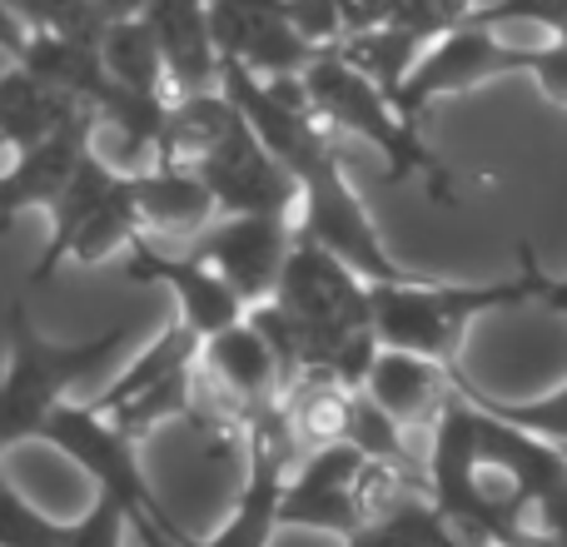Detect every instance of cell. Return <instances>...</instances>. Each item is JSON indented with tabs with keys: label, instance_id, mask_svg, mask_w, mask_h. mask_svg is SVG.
Listing matches in <instances>:
<instances>
[{
	"label": "cell",
	"instance_id": "6da1fadb",
	"mask_svg": "<svg viewBox=\"0 0 567 547\" xmlns=\"http://www.w3.org/2000/svg\"><path fill=\"white\" fill-rule=\"evenodd\" d=\"M518 265L523 274L508 283H433V279L373 283V339L383 349H409V353H423V359L453 363L478 313L548 293L553 279H543L528 245L518 249Z\"/></svg>",
	"mask_w": 567,
	"mask_h": 547
},
{
	"label": "cell",
	"instance_id": "7a4b0ae2",
	"mask_svg": "<svg viewBox=\"0 0 567 547\" xmlns=\"http://www.w3.org/2000/svg\"><path fill=\"white\" fill-rule=\"evenodd\" d=\"M299 85L309 110L333 130V135H353L363 145H373L389 159V179H409L419 175L429 185L433 199L453 205V175L419 135V120H409L353 60H343L339 50H319L309 65L299 70Z\"/></svg>",
	"mask_w": 567,
	"mask_h": 547
},
{
	"label": "cell",
	"instance_id": "3957f363",
	"mask_svg": "<svg viewBox=\"0 0 567 547\" xmlns=\"http://www.w3.org/2000/svg\"><path fill=\"white\" fill-rule=\"evenodd\" d=\"M538 40H553L533 25H483V20H458L443 35H433L423 45V55L413 60L409 80L399 90V110L409 120H419L433 100L463 95V90L483 85L498 75H523L528 70V50Z\"/></svg>",
	"mask_w": 567,
	"mask_h": 547
},
{
	"label": "cell",
	"instance_id": "277c9868",
	"mask_svg": "<svg viewBox=\"0 0 567 547\" xmlns=\"http://www.w3.org/2000/svg\"><path fill=\"white\" fill-rule=\"evenodd\" d=\"M293 225H299L303 239H313V245L329 249L333 259H343L359 279H369V283L413 279V274L383 249L359 189L343 175V155L323 159V165H313L309 175L299 179V215H293Z\"/></svg>",
	"mask_w": 567,
	"mask_h": 547
},
{
	"label": "cell",
	"instance_id": "5b68a950",
	"mask_svg": "<svg viewBox=\"0 0 567 547\" xmlns=\"http://www.w3.org/2000/svg\"><path fill=\"white\" fill-rule=\"evenodd\" d=\"M189 169L205 179L219 215H299V185H293L289 169L255 140L245 115L229 120L215 135V145Z\"/></svg>",
	"mask_w": 567,
	"mask_h": 547
},
{
	"label": "cell",
	"instance_id": "8992f818",
	"mask_svg": "<svg viewBox=\"0 0 567 547\" xmlns=\"http://www.w3.org/2000/svg\"><path fill=\"white\" fill-rule=\"evenodd\" d=\"M40 438L55 443L100 493H115L125 508H155V488H150V473L140 468V443L125 438L95 403L65 399L55 403V413L45 419Z\"/></svg>",
	"mask_w": 567,
	"mask_h": 547
},
{
	"label": "cell",
	"instance_id": "52a82bcc",
	"mask_svg": "<svg viewBox=\"0 0 567 547\" xmlns=\"http://www.w3.org/2000/svg\"><path fill=\"white\" fill-rule=\"evenodd\" d=\"M293 235V215H215L185 249L205 259L245 303H259L275 293Z\"/></svg>",
	"mask_w": 567,
	"mask_h": 547
},
{
	"label": "cell",
	"instance_id": "ba28073f",
	"mask_svg": "<svg viewBox=\"0 0 567 547\" xmlns=\"http://www.w3.org/2000/svg\"><path fill=\"white\" fill-rule=\"evenodd\" d=\"M363 453L353 443H329V448H309L293 458L289 478H284L279 498V528H309V533H333V538H353L363 528L359 518V483Z\"/></svg>",
	"mask_w": 567,
	"mask_h": 547
},
{
	"label": "cell",
	"instance_id": "9c48e42d",
	"mask_svg": "<svg viewBox=\"0 0 567 547\" xmlns=\"http://www.w3.org/2000/svg\"><path fill=\"white\" fill-rule=\"evenodd\" d=\"M130 274L165 283V289L175 293V319L185 323L195 339H209V333L229 329V323H239L249 309L205 259H195L189 249L155 245V239H145V235L130 245Z\"/></svg>",
	"mask_w": 567,
	"mask_h": 547
},
{
	"label": "cell",
	"instance_id": "30bf717a",
	"mask_svg": "<svg viewBox=\"0 0 567 547\" xmlns=\"http://www.w3.org/2000/svg\"><path fill=\"white\" fill-rule=\"evenodd\" d=\"M130 199H135L140 235L169 249H185L219 215L205 179L189 165H175V159H155L150 169L130 175Z\"/></svg>",
	"mask_w": 567,
	"mask_h": 547
},
{
	"label": "cell",
	"instance_id": "8fae6325",
	"mask_svg": "<svg viewBox=\"0 0 567 547\" xmlns=\"http://www.w3.org/2000/svg\"><path fill=\"white\" fill-rule=\"evenodd\" d=\"M363 393L399 429H409L419 443H429L433 419L443 413V403L453 393V363L423 359V353H409V349H383L379 343V353L369 363V379H363Z\"/></svg>",
	"mask_w": 567,
	"mask_h": 547
},
{
	"label": "cell",
	"instance_id": "7c38bea8",
	"mask_svg": "<svg viewBox=\"0 0 567 547\" xmlns=\"http://www.w3.org/2000/svg\"><path fill=\"white\" fill-rule=\"evenodd\" d=\"M135 16L145 20L159 45L169 100L219 85V50H215V35H209V0H145Z\"/></svg>",
	"mask_w": 567,
	"mask_h": 547
},
{
	"label": "cell",
	"instance_id": "4fadbf2b",
	"mask_svg": "<svg viewBox=\"0 0 567 547\" xmlns=\"http://www.w3.org/2000/svg\"><path fill=\"white\" fill-rule=\"evenodd\" d=\"M100 65L115 85L125 90H145V95H169L165 85V60L159 45L150 35V25L140 16H115L100 30Z\"/></svg>",
	"mask_w": 567,
	"mask_h": 547
},
{
	"label": "cell",
	"instance_id": "5bb4252c",
	"mask_svg": "<svg viewBox=\"0 0 567 547\" xmlns=\"http://www.w3.org/2000/svg\"><path fill=\"white\" fill-rule=\"evenodd\" d=\"M343 547H468V543L449 528V518L429 498H413L389 518L363 523L353 538H343Z\"/></svg>",
	"mask_w": 567,
	"mask_h": 547
},
{
	"label": "cell",
	"instance_id": "9a60e30c",
	"mask_svg": "<svg viewBox=\"0 0 567 547\" xmlns=\"http://www.w3.org/2000/svg\"><path fill=\"white\" fill-rule=\"evenodd\" d=\"M453 383H458V393L473 403V409L493 413V419L513 423V429L533 433V438H543V443H558V448H567V383H563V389H553L548 399H538V403H503V399H493V393L473 389L458 369H453Z\"/></svg>",
	"mask_w": 567,
	"mask_h": 547
},
{
	"label": "cell",
	"instance_id": "2e32d148",
	"mask_svg": "<svg viewBox=\"0 0 567 547\" xmlns=\"http://www.w3.org/2000/svg\"><path fill=\"white\" fill-rule=\"evenodd\" d=\"M65 523L25 498L16 483L0 473V547H60Z\"/></svg>",
	"mask_w": 567,
	"mask_h": 547
},
{
	"label": "cell",
	"instance_id": "e0dca14e",
	"mask_svg": "<svg viewBox=\"0 0 567 547\" xmlns=\"http://www.w3.org/2000/svg\"><path fill=\"white\" fill-rule=\"evenodd\" d=\"M60 547H130V508L115 493H95V503L65 523Z\"/></svg>",
	"mask_w": 567,
	"mask_h": 547
},
{
	"label": "cell",
	"instance_id": "ac0fdd59",
	"mask_svg": "<svg viewBox=\"0 0 567 547\" xmlns=\"http://www.w3.org/2000/svg\"><path fill=\"white\" fill-rule=\"evenodd\" d=\"M284 20H289L313 50H329L349 35V20H343L339 0H284Z\"/></svg>",
	"mask_w": 567,
	"mask_h": 547
},
{
	"label": "cell",
	"instance_id": "d6986e66",
	"mask_svg": "<svg viewBox=\"0 0 567 547\" xmlns=\"http://www.w3.org/2000/svg\"><path fill=\"white\" fill-rule=\"evenodd\" d=\"M523 75H533L543 85V95L567 110V40H538L528 50V70Z\"/></svg>",
	"mask_w": 567,
	"mask_h": 547
},
{
	"label": "cell",
	"instance_id": "ffe728a7",
	"mask_svg": "<svg viewBox=\"0 0 567 547\" xmlns=\"http://www.w3.org/2000/svg\"><path fill=\"white\" fill-rule=\"evenodd\" d=\"M0 45H10V50L25 45V25L16 20V10H10L6 0H0Z\"/></svg>",
	"mask_w": 567,
	"mask_h": 547
},
{
	"label": "cell",
	"instance_id": "44dd1931",
	"mask_svg": "<svg viewBox=\"0 0 567 547\" xmlns=\"http://www.w3.org/2000/svg\"><path fill=\"white\" fill-rule=\"evenodd\" d=\"M493 547H567V543L548 538V533H518V538H508V543H493Z\"/></svg>",
	"mask_w": 567,
	"mask_h": 547
},
{
	"label": "cell",
	"instance_id": "7402d4cb",
	"mask_svg": "<svg viewBox=\"0 0 567 547\" xmlns=\"http://www.w3.org/2000/svg\"><path fill=\"white\" fill-rule=\"evenodd\" d=\"M543 299H548L553 309H563V313H567V283H563V279H558V283H548V293H543Z\"/></svg>",
	"mask_w": 567,
	"mask_h": 547
},
{
	"label": "cell",
	"instance_id": "603a6c76",
	"mask_svg": "<svg viewBox=\"0 0 567 547\" xmlns=\"http://www.w3.org/2000/svg\"><path fill=\"white\" fill-rule=\"evenodd\" d=\"M563 283H567V279H563Z\"/></svg>",
	"mask_w": 567,
	"mask_h": 547
}]
</instances>
